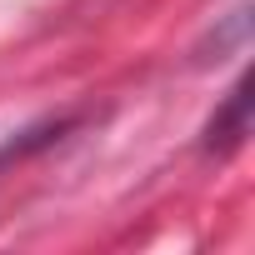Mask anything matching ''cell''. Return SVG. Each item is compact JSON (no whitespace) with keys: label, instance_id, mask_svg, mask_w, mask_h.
<instances>
[{"label":"cell","instance_id":"cell-1","mask_svg":"<svg viewBox=\"0 0 255 255\" xmlns=\"http://www.w3.org/2000/svg\"><path fill=\"white\" fill-rule=\"evenodd\" d=\"M245 135H250V80H240V85L225 95V105H220L215 120L205 125V145H210L215 155H230Z\"/></svg>","mask_w":255,"mask_h":255}]
</instances>
